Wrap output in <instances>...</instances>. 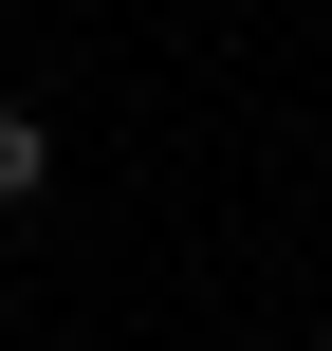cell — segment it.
<instances>
[{"mask_svg": "<svg viewBox=\"0 0 332 351\" xmlns=\"http://www.w3.org/2000/svg\"><path fill=\"white\" fill-rule=\"evenodd\" d=\"M37 185H55V130H37V111H18V93H0V222H18V204H37Z\"/></svg>", "mask_w": 332, "mask_h": 351, "instance_id": "obj_1", "label": "cell"}]
</instances>
